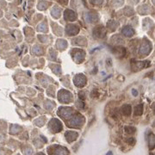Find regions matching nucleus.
<instances>
[{
	"instance_id": "6",
	"label": "nucleus",
	"mask_w": 155,
	"mask_h": 155,
	"mask_svg": "<svg viewBox=\"0 0 155 155\" xmlns=\"http://www.w3.org/2000/svg\"><path fill=\"white\" fill-rule=\"evenodd\" d=\"M91 2L92 3V4H102V2H103V0H91Z\"/></svg>"
},
{
	"instance_id": "4",
	"label": "nucleus",
	"mask_w": 155,
	"mask_h": 155,
	"mask_svg": "<svg viewBox=\"0 0 155 155\" xmlns=\"http://www.w3.org/2000/svg\"><path fill=\"white\" fill-rule=\"evenodd\" d=\"M52 15L54 16V17H60V10H58V9L55 7L54 10H53V11H52Z\"/></svg>"
},
{
	"instance_id": "5",
	"label": "nucleus",
	"mask_w": 155,
	"mask_h": 155,
	"mask_svg": "<svg viewBox=\"0 0 155 155\" xmlns=\"http://www.w3.org/2000/svg\"><path fill=\"white\" fill-rule=\"evenodd\" d=\"M127 108H128V109H126V110H124V109H123V113L125 115H129L130 111H131V108H130V106H128Z\"/></svg>"
},
{
	"instance_id": "2",
	"label": "nucleus",
	"mask_w": 155,
	"mask_h": 155,
	"mask_svg": "<svg viewBox=\"0 0 155 155\" xmlns=\"http://www.w3.org/2000/svg\"><path fill=\"white\" fill-rule=\"evenodd\" d=\"M67 32L70 35H76L79 32V28L75 25H69L67 27Z\"/></svg>"
},
{
	"instance_id": "3",
	"label": "nucleus",
	"mask_w": 155,
	"mask_h": 155,
	"mask_svg": "<svg viewBox=\"0 0 155 155\" xmlns=\"http://www.w3.org/2000/svg\"><path fill=\"white\" fill-rule=\"evenodd\" d=\"M133 33H134V31H133L132 28L131 27H126L124 28L123 29V34L125 35H128V36H130L133 35Z\"/></svg>"
},
{
	"instance_id": "1",
	"label": "nucleus",
	"mask_w": 155,
	"mask_h": 155,
	"mask_svg": "<svg viewBox=\"0 0 155 155\" xmlns=\"http://www.w3.org/2000/svg\"><path fill=\"white\" fill-rule=\"evenodd\" d=\"M65 17H66V19L69 21H73L76 19V14L73 11L67 10L65 11Z\"/></svg>"
}]
</instances>
